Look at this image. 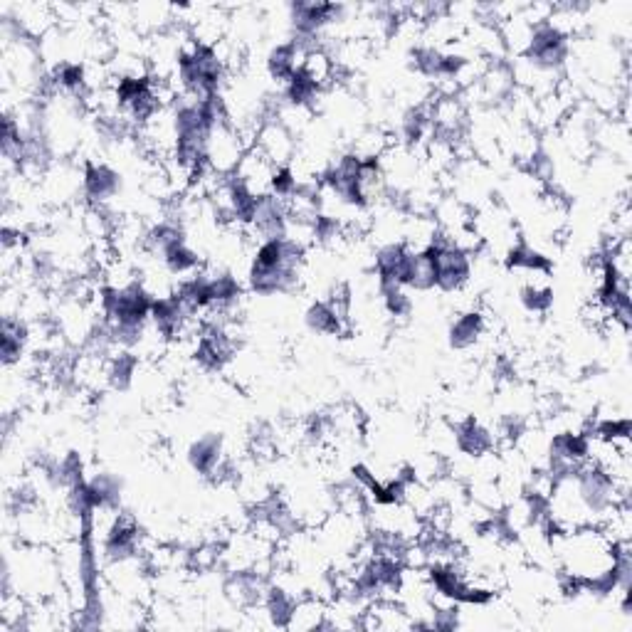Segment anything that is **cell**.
Masks as SVG:
<instances>
[{"mask_svg": "<svg viewBox=\"0 0 632 632\" xmlns=\"http://www.w3.org/2000/svg\"><path fill=\"white\" fill-rule=\"evenodd\" d=\"M252 149L260 151V154L270 163H275L277 168L289 166V163L297 158V141H294V134L275 117V114H267V117L262 119Z\"/></svg>", "mask_w": 632, "mask_h": 632, "instance_id": "1", "label": "cell"}, {"mask_svg": "<svg viewBox=\"0 0 632 632\" xmlns=\"http://www.w3.org/2000/svg\"><path fill=\"white\" fill-rule=\"evenodd\" d=\"M435 265H437V287L445 294L460 292L462 287L470 284L474 277V255L460 250V247H445V250H435Z\"/></svg>", "mask_w": 632, "mask_h": 632, "instance_id": "2", "label": "cell"}, {"mask_svg": "<svg viewBox=\"0 0 632 632\" xmlns=\"http://www.w3.org/2000/svg\"><path fill=\"white\" fill-rule=\"evenodd\" d=\"M84 176V188L82 196L87 198L89 205H97V208H107L121 191V176L107 163H94L89 161L82 168Z\"/></svg>", "mask_w": 632, "mask_h": 632, "instance_id": "3", "label": "cell"}, {"mask_svg": "<svg viewBox=\"0 0 632 632\" xmlns=\"http://www.w3.org/2000/svg\"><path fill=\"white\" fill-rule=\"evenodd\" d=\"M452 435H455L457 450L467 457H484L494 450V435L474 418L452 425Z\"/></svg>", "mask_w": 632, "mask_h": 632, "instance_id": "4", "label": "cell"}, {"mask_svg": "<svg viewBox=\"0 0 632 632\" xmlns=\"http://www.w3.org/2000/svg\"><path fill=\"white\" fill-rule=\"evenodd\" d=\"M326 610H329V603L321 595H302L294 603L287 630H326Z\"/></svg>", "mask_w": 632, "mask_h": 632, "instance_id": "5", "label": "cell"}, {"mask_svg": "<svg viewBox=\"0 0 632 632\" xmlns=\"http://www.w3.org/2000/svg\"><path fill=\"white\" fill-rule=\"evenodd\" d=\"M484 329H487V321H484L482 312L472 309V312L457 314V319L450 326V346L455 351L472 349L484 336Z\"/></svg>", "mask_w": 632, "mask_h": 632, "instance_id": "6", "label": "cell"}, {"mask_svg": "<svg viewBox=\"0 0 632 632\" xmlns=\"http://www.w3.org/2000/svg\"><path fill=\"white\" fill-rule=\"evenodd\" d=\"M346 319H349V314L336 312V307H331L326 299L324 302H314L312 307L307 309V314H304V321H307L309 329H312L314 334H324V336L341 334L346 326Z\"/></svg>", "mask_w": 632, "mask_h": 632, "instance_id": "7", "label": "cell"}]
</instances>
